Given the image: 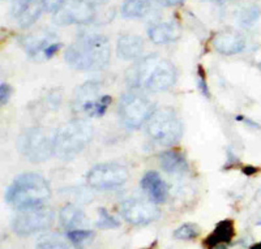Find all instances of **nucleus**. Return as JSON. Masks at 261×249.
Segmentation results:
<instances>
[{
	"label": "nucleus",
	"mask_w": 261,
	"mask_h": 249,
	"mask_svg": "<svg viewBox=\"0 0 261 249\" xmlns=\"http://www.w3.org/2000/svg\"><path fill=\"white\" fill-rule=\"evenodd\" d=\"M59 222L63 229L67 230V232L72 230L86 229L89 226V220L85 213L73 204H67L60 209Z\"/></svg>",
	"instance_id": "4468645a"
},
{
	"label": "nucleus",
	"mask_w": 261,
	"mask_h": 249,
	"mask_svg": "<svg viewBox=\"0 0 261 249\" xmlns=\"http://www.w3.org/2000/svg\"><path fill=\"white\" fill-rule=\"evenodd\" d=\"M144 51V41L141 37L134 34H125L118 39L116 43V52L118 57L123 60H136L141 58Z\"/></svg>",
	"instance_id": "2eb2a0df"
},
{
	"label": "nucleus",
	"mask_w": 261,
	"mask_h": 249,
	"mask_svg": "<svg viewBox=\"0 0 261 249\" xmlns=\"http://www.w3.org/2000/svg\"><path fill=\"white\" fill-rule=\"evenodd\" d=\"M36 249H71V246L59 236L51 235V236L41 237Z\"/></svg>",
	"instance_id": "bb28decb"
},
{
	"label": "nucleus",
	"mask_w": 261,
	"mask_h": 249,
	"mask_svg": "<svg viewBox=\"0 0 261 249\" xmlns=\"http://www.w3.org/2000/svg\"><path fill=\"white\" fill-rule=\"evenodd\" d=\"M60 47H62V43H60V42H54V43H51V45L42 52V59H50V58H53L54 55L60 50Z\"/></svg>",
	"instance_id": "2f4dec72"
},
{
	"label": "nucleus",
	"mask_w": 261,
	"mask_h": 249,
	"mask_svg": "<svg viewBox=\"0 0 261 249\" xmlns=\"http://www.w3.org/2000/svg\"><path fill=\"white\" fill-rule=\"evenodd\" d=\"M42 11H43L42 0H33L32 3L21 12V15L15 21L18 24V26L22 27V29H27V27L32 26L38 20Z\"/></svg>",
	"instance_id": "412c9836"
},
{
	"label": "nucleus",
	"mask_w": 261,
	"mask_h": 249,
	"mask_svg": "<svg viewBox=\"0 0 261 249\" xmlns=\"http://www.w3.org/2000/svg\"><path fill=\"white\" fill-rule=\"evenodd\" d=\"M251 249H261V241L260 243H257V244H255V245L251 246Z\"/></svg>",
	"instance_id": "58836bf2"
},
{
	"label": "nucleus",
	"mask_w": 261,
	"mask_h": 249,
	"mask_svg": "<svg viewBox=\"0 0 261 249\" xmlns=\"http://www.w3.org/2000/svg\"><path fill=\"white\" fill-rule=\"evenodd\" d=\"M243 172L246 174L247 176H252L253 174H256V172H257V169L253 166H246V167H243Z\"/></svg>",
	"instance_id": "e433bc0d"
},
{
	"label": "nucleus",
	"mask_w": 261,
	"mask_h": 249,
	"mask_svg": "<svg viewBox=\"0 0 261 249\" xmlns=\"http://www.w3.org/2000/svg\"><path fill=\"white\" fill-rule=\"evenodd\" d=\"M54 211L46 206L21 210L12 222V229L20 236H29L42 230L50 229L54 223Z\"/></svg>",
	"instance_id": "6e6552de"
},
{
	"label": "nucleus",
	"mask_w": 261,
	"mask_h": 249,
	"mask_svg": "<svg viewBox=\"0 0 261 249\" xmlns=\"http://www.w3.org/2000/svg\"><path fill=\"white\" fill-rule=\"evenodd\" d=\"M98 215H99V219L97 222V229L99 230H114L118 229L120 223L114 218L113 215L107 213V210L105 208H99L98 210Z\"/></svg>",
	"instance_id": "cd10ccee"
},
{
	"label": "nucleus",
	"mask_w": 261,
	"mask_h": 249,
	"mask_svg": "<svg viewBox=\"0 0 261 249\" xmlns=\"http://www.w3.org/2000/svg\"><path fill=\"white\" fill-rule=\"evenodd\" d=\"M57 132H50L45 128H28L17 139V149L33 163H41L54 154Z\"/></svg>",
	"instance_id": "39448f33"
},
{
	"label": "nucleus",
	"mask_w": 261,
	"mask_h": 249,
	"mask_svg": "<svg viewBox=\"0 0 261 249\" xmlns=\"http://www.w3.org/2000/svg\"><path fill=\"white\" fill-rule=\"evenodd\" d=\"M197 73H199V77H197V81H199V86H200V90L204 95L209 97V89H208V85H206V80H205V72L202 69L201 66H199L197 68Z\"/></svg>",
	"instance_id": "c756f323"
},
{
	"label": "nucleus",
	"mask_w": 261,
	"mask_h": 249,
	"mask_svg": "<svg viewBox=\"0 0 261 249\" xmlns=\"http://www.w3.org/2000/svg\"><path fill=\"white\" fill-rule=\"evenodd\" d=\"M212 45L214 50L223 55H234L239 53L246 47V39L242 34L231 30H222L214 34L212 39Z\"/></svg>",
	"instance_id": "f8f14e48"
},
{
	"label": "nucleus",
	"mask_w": 261,
	"mask_h": 249,
	"mask_svg": "<svg viewBox=\"0 0 261 249\" xmlns=\"http://www.w3.org/2000/svg\"><path fill=\"white\" fill-rule=\"evenodd\" d=\"M238 162H239V160H238L237 155L232 154L231 150H228V160H227V163L225 164L226 169H228V167H230V166H234V164L238 163Z\"/></svg>",
	"instance_id": "c9c22d12"
},
{
	"label": "nucleus",
	"mask_w": 261,
	"mask_h": 249,
	"mask_svg": "<svg viewBox=\"0 0 261 249\" xmlns=\"http://www.w3.org/2000/svg\"><path fill=\"white\" fill-rule=\"evenodd\" d=\"M64 59L79 71H101L110 62V43L101 34H84L67 48Z\"/></svg>",
	"instance_id": "f03ea898"
},
{
	"label": "nucleus",
	"mask_w": 261,
	"mask_h": 249,
	"mask_svg": "<svg viewBox=\"0 0 261 249\" xmlns=\"http://www.w3.org/2000/svg\"><path fill=\"white\" fill-rule=\"evenodd\" d=\"M180 27L174 22H158L149 27L148 36L155 45H166L180 38Z\"/></svg>",
	"instance_id": "f3484780"
},
{
	"label": "nucleus",
	"mask_w": 261,
	"mask_h": 249,
	"mask_svg": "<svg viewBox=\"0 0 261 249\" xmlns=\"http://www.w3.org/2000/svg\"><path fill=\"white\" fill-rule=\"evenodd\" d=\"M260 17V8L256 4H249L244 7L238 13V22L243 27H249L255 24Z\"/></svg>",
	"instance_id": "b1692460"
},
{
	"label": "nucleus",
	"mask_w": 261,
	"mask_h": 249,
	"mask_svg": "<svg viewBox=\"0 0 261 249\" xmlns=\"http://www.w3.org/2000/svg\"><path fill=\"white\" fill-rule=\"evenodd\" d=\"M184 0H158V3L163 7H175L183 3Z\"/></svg>",
	"instance_id": "f704fd0d"
},
{
	"label": "nucleus",
	"mask_w": 261,
	"mask_h": 249,
	"mask_svg": "<svg viewBox=\"0 0 261 249\" xmlns=\"http://www.w3.org/2000/svg\"><path fill=\"white\" fill-rule=\"evenodd\" d=\"M99 89H101L99 84L95 82V81H88V82L79 86L74 92L73 101H72V108H73L74 113H81L85 104L99 98V97H97Z\"/></svg>",
	"instance_id": "6ab92c4d"
},
{
	"label": "nucleus",
	"mask_w": 261,
	"mask_h": 249,
	"mask_svg": "<svg viewBox=\"0 0 261 249\" xmlns=\"http://www.w3.org/2000/svg\"><path fill=\"white\" fill-rule=\"evenodd\" d=\"M90 3H93L94 6H98V4H105L107 3V0H89Z\"/></svg>",
	"instance_id": "4c0bfd02"
},
{
	"label": "nucleus",
	"mask_w": 261,
	"mask_h": 249,
	"mask_svg": "<svg viewBox=\"0 0 261 249\" xmlns=\"http://www.w3.org/2000/svg\"><path fill=\"white\" fill-rule=\"evenodd\" d=\"M127 180V169L118 163L97 164L86 175L88 184L95 189H114L122 187Z\"/></svg>",
	"instance_id": "9d476101"
},
{
	"label": "nucleus",
	"mask_w": 261,
	"mask_h": 249,
	"mask_svg": "<svg viewBox=\"0 0 261 249\" xmlns=\"http://www.w3.org/2000/svg\"><path fill=\"white\" fill-rule=\"evenodd\" d=\"M260 67H261V64H260Z\"/></svg>",
	"instance_id": "37998d69"
},
{
	"label": "nucleus",
	"mask_w": 261,
	"mask_h": 249,
	"mask_svg": "<svg viewBox=\"0 0 261 249\" xmlns=\"http://www.w3.org/2000/svg\"><path fill=\"white\" fill-rule=\"evenodd\" d=\"M120 214L130 225L144 226L158 219L161 211L150 200L132 197L122 202Z\"/></svg>",
	"instance_id": "9b49d317"
},
{
	"label": "nucleus",
	"mask_w": 261,
	"mask_h": 249,
	"mask_svg": "<svg viewBox=\"0 0 261 249\" xmlns=\"http://www.w3.org/2000/svg\"><path fill=\"white\" fill-rule=\"evenodd\" d=\"M235 235L234 222L231 219H223L217 223L214 231L204 240V246L206 249H213L214 246L222 243H230Z\"/></svg>",
	"instance_id": "a211bd4d"
},
{
	"label": "nucleus",
	"mask_w": 261,
	"mask_h": 249,
	"mask_svg": "<svg viewBox=\"0 0 261 249\" xmlns=\"http://www.w3.org/2000/svg\"><path fill=\"white\" fill-rule=\"evenodd\" d=\"M150 9V0H125L122 6V16L125 18L144 17Z\"/></svg>",
	"instance_id": "4be33fe9"
},
{
	"label": "nucleus",
	"mask_w": 261,
	"mask_h": 249,
	"mask_svg": "<svg viewBox=\"0 0 261 249\" xmlns=\"http://www.w3.org/2000/svg\"><path fill=\"white\" fill-rule=\"evenodd\" d=\"M57 41V36L50 32H41L38 34H32V36H27L21 39V45L24 46L25 51L29 57L38 58V55H42V52Z\"/></svg>",
	"instance_id": "dca6fc26"
},
{
	"label": "nucleus",
	"mask_w": 261,
	"mask_h": 249,
	"mask_svg": "<svg viewBox=\"0 0 261 249\" xmlns=\"http://www.w3.org/2000/svg\"><path fill=\"white\" fill-rule=\"evenodd\" d=\"M95 18V6L89 0H65L53 13V21L60 26L89 24Z\"/></svg>",
	"instance_id": "1a4fd4ad"
},
{
	"label": "nucleus",
	"mask_w": 261,
	"mask_h": 249,
	"mask_svg": "<svg viewBox=\"0 0 261 249\" xmlns=\"http://www.w3.org/2000/svg\"><path fill=\"white\" fill-rule=\"evenodd\" d=\"M160 163L165 171L170 174H180L187 171L188 163L184 155L176 150H166L161 153Z\"/></svg>",
	"instance_id": "aec40b11"
},
{
	"label": "nucleus",
	"mask_w": 261,
	"mask_h": 249,
	"mask_svg": "<svg viewBox=\"0 0 261 249\" xmlns=\"http://www.w3.org/2000/svg\"><path fill=\"white\" fill-rule=\"evenodd\" d=\"M92 137L90 123L83 119H73L57 131L54 154L63 160L73 159L92 141Z\"/></svg>",
	"instance_id": "20e7f679"
},
{
	"label": "nucleus",
	"mask_w": 261,
	"mask_h": 249,
	"mask_svg": "<svg viewBox=\"0 0 261 249\" xmlns=\"http://www.w3.org/2000/svg\"><path fill=\"white\" fill-rule=\"evenodd\" d=\"M50 197V184L43 176L34 172L17 176L6 192V201L18 210L45 206Z\"/></svg>",
	"instance_id": "7ed1b4c3"
},
{
	"label": "nucleus",
	"mask_w": 261,
	"mask_h": 249,
	"mask_svg": "<svg viewBox=\"0 0 261 249\" xmlns=\"http://www.w3.org/2000/svg\"><path fill=\"white\" fill-rule=\"evenodd\" d=\"M33 0H12V4H11V16H12L13 20L18 17L21 15V12L32 3Z\"/></svg>",
	"instance_id": "c85d7f7f"
},
{
	"label": "nucleus",
	"mask_w": 261,
	"mask_h": 249,
	"mask_svg": "<svg viewBox=\"0 0 261 249\" xmlns=\"http://www.w3.org/2000/svg\"><path fill=\"white\" fill-rule=\"evenodd\" d=\"M141 188L146 193L150 201L154 204H162L167 199V185L161 175L155 171L146 172L143 176L141 181Z\"/></svg>",
	"instance_id": "ddd939ff"
},
{
	"label": "nucleus",
	"mask_w": 261,
	"mask_h": 249,
	"mask_svg": "<svg viewBox=\"0 0 261 249\" xmlns=\"http://www.w3.org/2000/svg\"><path fill=\"white\" fill-rule=\"evenodd\" d=\"M209 2H214V3H225L227 0H209Z\"/></svg>",
	"instance_id": "a19ab883"
},
{
	"label": "nucleus",
	"mask_w": 261,
	"mask_h": 249,
	"mask_svg": "<svg viewBox=\"0 0 261 249\" xmlns=\"http://www.w3.org/2000/svg\"><path fill=\"white\" fill-rule=\"evenodd\" d=\"M175 67L155 53L140 59L127 72V82L130 88L149 92H165L175 84Z\"/></svg>",
	"instance_id": "f257e3e1"
},
{
	"label": "nucleus",
	"mask_w": 261,
	"mask_h": 249,
	"mask_svg": "<svg viewBox=\"0 0 261 249\" xmlns=\"http://www.w3.org/2000/svg\"><path fill=\"white\" fill-rule=\"evenodd\" d=\"M154 114V104L141 94H124L119 103V116L123 124L129 129H137L148 123Z\"/></svg>",
	"instance_id": "0eeeda50"
},
{
	"label": "nucleus",
	"mask_w": 261,
	"mask_h": 249,
	"mask_svg": "<svg viewBox=\"0 0 261 249\" xmlns=\"http://www.w3.org/2000/svg\"><path fill=\"white\" fill-rule=\"evenodd\" d=\"M11 93H12L11 86L6 82H2V85H0V102H2V106H6L9 97H11Z\"/></svg>",
	"instance_id": "473e14b6"
},
{
	"label": "nucleus",
	"mask_w": 261,
	"mask_h": 249,
	"mask_svg": "<svg viewBox=\"0 0 261 249\" xmlns=\"http://www.w3.org/2000/svg\"><path fill=\"white\" fill-rule=\"evenodd\" d=\"M149 137L163 146H172L183 136V124L176 113L169 107L154 111L146 124Z\"/></svg>",
	"instance_id": "423d86ee"
},
{
	"label": "nucleus",
	"mask_w": 261,
	"mask_h": 249,
	"mask_svg": "<svg viewBox=\"0 0 261 249\" xmlns=\"http://www.w3.org/2000/svg\"><path fill=\"white\" fill-rule=\"evenodd\" d=\"M257 226H261V220H258V222H257Z\"/></svg>",
	"instance_id": "79ce46f5"
},
{
	"label": "nucleus",
	"mask_w": 261,
	"mask_h": 249,
	"mask_svg": "<svg viewBox=\"0 0 261 249\" xmlns=\"http://www.w3.org/2000/svg\"><path fill=\"white\" fill-rule=\"evenodd\" d=\"M213 249H227V248H226V246L225 245H222V244H220V245H217V246H214V248Z\"/></svg>",
	"instance_id": "ea45409f"
},
{
	"label": "nucleus",
	"mask_w": 261,
	"mask_h": 249,
	"mask_svg": "<svg viewBox=\"0 0 261 249\" xmlns=\"http://www.w3.org/2000/svg\"><path fill=\"white\" fill-rule=\"evenodd\" d=\"M200 227L195 223H184L174 232V237L178 240H193L200 235Z\"/></svg>",
	"instance_id": "a878e982"
},
{
	"label": "nucleus",
	"mask_w": 261,
	"mask_h": 249,
	"mask_svg": "<svg viewBox=\"0 0 261 249\" xmlns=\"http://www.w3.org/2000/svg\"><path fill=\"white\" fill-rule=\"evenodd\" d=\"M111 97L110 95H101L99 98L94 99L90 103L85 104L83 107L81 113H85L88 116H94V118H101L106 114L107 108L111 103Z\"/></svg>",
	"instance_id": "5701e85b"
},
{
	"label": "nucleus",
	"mask_w": 261,
	"mask_h": 249,
	"mask_svg": "<svg viewBox=\"0 0 261 249\" xmlns=\"http://www.w3.org/2000/svg\"><path fill=\"white\" fill-rule=\"evenodd\" d=\"M93 237H94V232L88 229L72 230L67 232V239L77 249H83L84 245L90 243Z\"/></svg>",
	"instance_id": "393cba45"
},
{
	"label": "nucleus",
	"mask_w": 261,
	"mask_h": 249,
	"mask_svg": "<svg viewBox=\"0 0 261 249\" xmlns=\"http://www.w3.org/2000/svg\"><path fill=\"white\" fill-rule=\"evenodd\" d=\"M65 0H42V3H43V11L46 12H55L63 3H64Z\"/></svg>",
	"instance_id": "7c9ffc66"
},
{
	"label": "nucleus",
	"mask_w": 261,
	"mask_h": 249,
	"mask_svg": "<svg viewBox=\"0 0 261 249\" xmlns=\"http://www.w3.org/2000/svg\"><path fill=\"white\" fill-rule=\"evenodd\" d=\"M237 120L238 122H243L244 124L248 125V127H251V128H257V129H260L261 128V125L258 124V123L253 122V120H251V119H248V118H244L243 115H238Z\"/></svg>",
	"instance_id": "72a5a7b5"
}]
</instances>
